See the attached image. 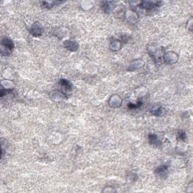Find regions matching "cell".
<instances>
[{"label":"cell","mask_w":193,"mask_h":193,"mask_svg":"<svg viewBox=\"0 0 193 193\" xmlns=\"http://www.w3.org/2000/svg\"><path fill=\"white\" fill-rule=\"evenodd\" d=\"M6 49V53H5V55H9L11 54L12 50L14 48V44L13 42L11 41V39H2V49Z\"/></svg>","instance_id":"1"},{"label":"cell","mask_w":193,"mask_h":193,"mask_svg":"<svg viewBox=\"0 0 193 193\" xmlns=\"http://www.w3.org/2000/svg\"><path fill=\"white\" fill-rule=\"evenodd\" d=\"M163 58L165 61L168 64H173L174 63H176L178 60V57L176 55V53L174 52H170L166 53L165 55L163 56Z\"/></svg>","instance_id":"2"},{"label":"cell","mask_w":193,"mask_h":193,"mask_svg":"<svg viewBox=\"0 0 193 193\" xmlns=\"http://www.w3.org/2000/svg\"><path fill=\"white\" fill-rule=\"evenodd\" d=\"M122 103V100L118 95H112L109 100V104L111 107L118 108L120 107Z\"/></svg>","instance_id":"3"},{"label":"cell","mask_w":193,"mask_h":193,"mask_svg":"<svg viewBox=\"0 0 193 193\" xmlns=\"http://www.w3.org/2000/svg\"><path fill=\"white\" fill-rule=\"evenodd\" d=\"M30 33L35 37H39L42 34V28L40 26V25L38 24H32V26H31L30 30Z\"/></svg>","instance_id":"4"},{"label":"cell","mask_w":193,"mask_h":193,"mask_svg":"<svg viewBox=\"0 0 193 193\" xmlns=\"http://www.w3.org/2000/svg\"><path fill=\"white\" fill-rule=\"evenodd\" d=\"M63 45H64V47L67 49L69 50L71 52H75L79 48V44L76 42L71 41V40L65 41L64 43H63Z\"/></svg>","instance_id":"5"},{"label":"cell","mask_w":193,"mask_h":193,"mask_svg":"<svg viewBox=\"0 0 193 193\" xmlns=\"http://www.w3.org/2000/svg\"><path fill=\"white\" fill-rule=\"evenodd\" d=\"M157 5H158V2H150V1H144V2H142L140 3L139 6L143 8V9H146V10H150V9H152L153 8L157 6Z\"/></svg>","instance_id":"6"},{"label":"cell","mask_w":193,"mask_h":193,"mask_svg":"<svg viewBox=\"0 0 193 193\" xmlns=\"http://www.w3.org/2000/svg\"><path fill=\"white\" fill-rule=\"evenodd\" d=\"M59 84H60V85L62 86L63 88H64L65 90L68 91H70L72 90L73 86H72L70 82H69V81H67V80L62 79L60 80Z\"/></svg>","instance_id":"7"},{"label":"cell","mask_w":193,"mask_h":193,"mask_svg":"<svg viewBox=\"0 0 193 193\" xmlns=\"http://www.w3.org/2000/svg\"><path fill=\"white\" fill-rule=\"evenodd\" d=\"M149 143L152 145H155V146H159V145H161V141L160 139L158 138L155 134H150L149 136Z\"/></svg>","instance_id":"8"},{"label":"cell","mask_w":193,"mask_h":193,"mask_svg":"<svg viewBox=\"0 0 193 193\" xmlns=\"http://www.w3.org/2000/svg\"><path fill=\"white\" fill-rule=\"evenodd\" d=\"M151 112H152L153 115H155V116H159L163 114L164 110H163V108L161 107V106H155L152 108Z\"/></svg>","instance_id":"9"},{"label":"cell","mask_w":193,"mask_h":193,"mask_svg":"<svg viewBox=\"0 0 193 193\" xmlns=\"http://www.w3.org/2000/svg\"><path fill=\"white\" fill-rule=\"evenodd\" d=\"M103 11L106 13H110L112 10L113 9V5H112V2H105L103 3Z\"/></svg>","instance_id":"10"},{"label":"cell","mask_w":193,"mask_h":193,"mask_svg":"<svg viewBox=\"0 0 193 193\" xmlns=\"http://www.w3.org/2000/svg\"><path fill=\"white\" fill-rule=\"evenodd\" d=\"M143 63L141 62V61H138V60L137 61H134V62L132 63L129 66V70L131 71L136 70V69L140 68V67L143 66Z\"/></svg>","instance_id":"11"},{"label":"cell","mask_w":193,"mask_h":193,"mask_svg":"<svg viewBox=\"0 0 193 193\" xmlns=\"http://www.w3.org/2000/svg\"><path fill=\"white\" fill-rule=\"evenodd\" d=\"M121 47H122L121 42L119 40H117V39L112 42L111 44H110V48L113 51H118L121 48Z\"/></svg>","instance_id":"12"},{"label":"cell","mask_w":193,"mask_h":193,"mask_svg":"<svg viewBox=\"0 0 193 193\" xmlns=\"http://www.w3.org/2000/svg\"><path fill=\"white\" fill-rule=\"evenodd\" d=\"M167 167L165 165L158 167L156 170V173L159 174V176H163V175L167 174Z\"/></svg>","instance_id":"13"},{"label":"cell","mask_w":193,"mask_h":193,"mask_svg":"<svg viewBox=\"0 0 193 193\" xmlns=\"http://www.w3.org/2000/svg\"><path fill=\"white\" fill-rule=\"evenodd\" d=\"M56 3H58V2H43L42 5L45 7L48 8V9H50V8H52V7L54 6Z\"/></svg>","instance_id":"14"},{"label":"cell","mask_w":193,"mask_h":193,"mask_svg":"<svg viewBox=\"0 0 193 193\" xmlns=\"http://www.w3.org/2000/svg\"><path fill=\"white\" fill-rule=\"evenodd\" d=\"M179 137H180V138L181 139H186V133H185L184 131H179Z\"/></svg>","instance_id":"15"},{"label":"cell","mask_w":193,"mask_h":193,"mask_svg":"<svg viewBox=\"0 0 193 193\" xmlns=\"http://www.w3.org/2000/svg\"><path fill=\"white\" fill-rule=\"evenodd\" d=\"M103 192H116V190H115V189H107V190H106V189H104V190H103Z\"/></svg>","instance_id":"16"}]
</instances>
